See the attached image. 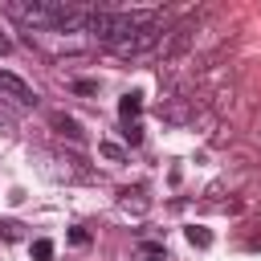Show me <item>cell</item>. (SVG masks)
<instances>
[{
  "instance_id": "6da1fadb",
  "label": "cell",
  "mask_w": 261,
  "mask_h": 261,
  "mask_svg": "<svg viewBox=\"0 0 261 261\" xmlns=\"http://www.w3.org/2000/svg\"><path fill=\"white\" fill-rule=\"evenodd\" d=\"M192 45H196V20H184L179 29L163 33V49H159L163 65H175L179 57H188V49H192Z\"/></svg>"
},
{
  "instance_id": "7a4b0ae2",
  "label": "cell",
  "mask_w": 261,
  "mask_h": 261,
  "mask_svg": "<svg viewBox=\"0 0 261 261\" xmlns=\"http://www.w3.org/2000/svg\"><path fill=\"white\" fill-rule=\"evenodd\" d=\"M159 37H163V20L143 24V29H139V33H130L122 45H114V53H118V57H139V53H147V49H151Z\"/></svg>"
},
{
  "instance_id": "3957f363",
  "label": "cell",
  "mask_w": 261,
  "mask_h": 261,
  "mask_svg": "<svg viewBox=\"0 0 261 261\" xmlns=\"http://www.w3.org/2000/svg\"><path fill=\"white\" fill-rule=\"evenodd\" d=\"M0 94L12 98V102H20V106H37V90H33L24 77L8 73V69H0Z\"/></svg>"
},
{
  "instance_id": "277c9868",
  "label": "cell",
  "mask_w": 261,
  "mask_h": 261,
  "mask_svg": "<svg viewBox=\"0 0 261 261\" xmlns=\"http://www.w3.org/2000/svg\"><path fill=\"white\" fill-rule=\"evenodd\" d=\"M49 122H53V130H57V135H65L69 143H82V139H86V130L77 126V118H69L65 110H53V114H49Z\"/></svg>"
},
{
  "instance_id": "5b68a950",
  "label": "cell",
  "mask_w": 261,
  "mask_h": 261,
  "mask_svg": "<svg viewBox=\"0 0 261 261\" xmlns=\"http://www.w3.org/2000/svg\"><path fill=\"white\" fill-rule=\"evenodd\" d=\"M139 110H143V94H126V98L118 102V114H122L126 122H130V118H135Z\"/></svg>"
},
{
  "instance_id": "8992f818",
  "label": "cell",
  "mask_w": 261,
  "mask_h": 261,
  "mask_svg": "<svg viewBox=\"0 0 261 261\" xmlns=\"http://www.w3.org/2000/svg\"><path fill=\"white\" fill-rule=\"evenodd\" d=\"M188 245L208 249V245H212V232H208V228H200V224H192V228H188Z\"/></svg>"
},
{
  "instance_id": "52a82bcc",
  "label": "cell",
  "mask_w": 261,
  "mask_h": 261,
  "mask_svg": "<svg viewBox=\"0 0 261 261\" xmlns=\"http://www.w3.org/2000/svg\"><path fill=\"white\" fill-rule=\"evenodd\" d=\"M98 151H102L106 159H114V163H118V159H126V151H122L118 143H110V139H102V143H98Z\"/></svg>"
},
{
  "instance_id": "ba28073f",
  "label": "cell",
  "mask_w": 261,
  "mask_h": 261,
  "mask_svg": "<svg viewBox=\"0 0 261 261\" xmlns=\"http://www.w3.org/2000/svg\"><path fill=\"white\" fill-rule=\"evenodd\" d=\"M33 257H37V261H49V257H53V241H45V237L33 241Z\"/></svg>"
},
{
  "instance_id": "9c48e42d",
  "label": "cell",
  "mask_w": 261,
  "mask_h": 261,
  "mask_svg": "<svg viewBox=\"0 0 261 261\" xmlns=\"http://www.w3.org/2000/svg\"><path fill=\"white\" fill-rule=\"evenodd\" d=\"M0 232H4L8 241H16V237H24V224H16V220H0Z\"/></svg>"
},
{
  "instance_id": "30bf717a",
  "label": "cell",
  "mask_w": 261,
  "mask_h": 261,
  "mask_svg": "<svg viewBox=\"0 0 261 261\" xmlns=\"http://www.w3.org/2000/svg\"><path fill=\"white\" fill-rule=\"evenodd\" d=\"M73 90H77V94H94V90H98V82H90V77H77V82H73Z\"/></svg>"
},
{
  "instance_id": "8fae6325",
  "label": "cell",
  "mask_w": 261,
  "mask_h": 261,
  "mask_svg": "<svg viewBox=\"0 0 261 261\" xmlns=\"http://www.w3.org/2000/svg\"><path fill=\"white\" fill-rule=\"evenodd\" d=\"M126 143H130V147H139V143H143V130H139V126H135V122H130V126H126Z\"/></svg>"
},
{
  "instance_id": "7c38bea8",
  "label": "cell",
  "mask_w": 261,
  "mask_h": 261,
  "mask_svg": "<svg viewBox=\"0 0 261 261\" xmlns=\"http://www.w3.org/2000/svg\"><path fill=\"white\" fill-rule=\"evenodd\" d=\"M0 126H4V130H16V118H12V110H4V106H0Z\"/></svg>"
},
{
  "instance_id": "4fadbf2b",
  "label": "cell",
  "mask_w": 261,
  "mask_h": 261,
  "mask_svg": "<svg viewBox=\"0 0 261 261\" xmlns=\"http://www.w3.org/2000/svg\"><path fill=\"white\" fill-rule=\"evenodd\" d=\"M69 241H73V245H86V241H90V232H86V228H73V232H69Z\"/></svg>"
},
{
  "instance_id": "5bb4252c",
  "label": "cell",
  "mask_w": 261,
  "mask_h": 261,
  "mask_svg": "<svg viewBox=\"0 0 261 261\" xmlns=\"http://www.w3.org/2000/svg\"><path fill=\"white\" fill-rule=\"evenodd\" d=\"M8 49H12V41H8L4 33H0V53H8Z\"/></svg>"
},
{
  "instance_id": "9a60e30c",
  "label": "cell",
  "mask_w": 261,
  "mask_h": 261,
  "mask_svg": "<svg viewBox=\"0 0 261 261\" xmlns=\"http://www.w3.org/2000/svg\"><path fill=\"white\" fill-rule=\"evenodd\" d=\"M143 261H159V257H143Z\"/></svg>"
}]
</instances>
